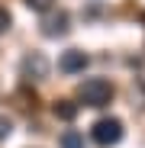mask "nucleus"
<instances>
[{"mask_svg":"<svg viewBox=\"0 0 145 148\" xmlns=\"http://www.w3.org/2000/svg\"><path fill=\"white\" fill-rule=\"evenodd\" d=\"M26 7L29 10H39V13H48V10H52V0H26Z\"/></svg>","mask_w":145,"mask_h":148,"instance_id":"nucleus-8","label":"nucleus"},{"mask_svg":"<svg viewBox=\"0 0 145 148\" xmlns=\"http://www.w3.org/2000/svg\"><path fill=\"white\" fill-rule=\"evenodd\" d=\"M58 68H61L65 74H74V71H84V68H87V55L81 52V48H68V52L61 55V61H58Z\"/></svg>","mask_w":145,"mask_h":148,"instance_id":"nucleus-5","label":"nucleus"},{"mask_svg":"<svg viewBox=\"0 0 145 148\" xmlns=\"http://www.w3.org/2000/svg\"><path fill=\"white\" fill-rule=\"evenodd\" d=\"M78 100L84 106H93V110H100L113 100V84L107 77H87L81 87H78Z\"/></svg>","mask_w":145,"mask_h":148,"instance_id":"nucleus-1","label":"nucleus"},{"mask_svg":"<svg viewBox=\"0 0 145 148\" xmlns=\"http://www.w3.org/2000/svg\"><path fill=\"white\" fill-rule=\"evenodd\" d=\"M90 135H93V142H97V145L110 148V145H116L119 138H123V122H119L116 116H103V119H97V122H93Z\"/></svg>","mask_w":145,"mask_h":148,"instance_id":"nucleus-2","label":"nucleus"},{"mask_svg":"<svg viewBox=\"0 0 145 148\" xmlns=\"http://www.w3.org/2000/svg\"><path fill=\"white\" fill-rule=\"evenodd\" d=\"M45 74H48V61H45V55L32 52V55L23 58V77H26V81H42Z\"/></svg>","mask_w":145,"mask_h":148,"instance_id":"nucleus-4","label":"nucleus"},{"mask_svg":"<svg viewBox=\"0 0 145 148\" xmlns=\"http://www.w3.org/2000/svg\"><path fill=\"white\" fill-rule=\"evenodd\" d=\"M61 148H84V135L74 132V129H68V132L61 135Z\"/></svg>","mask_w":145,"mask_h":148,"instance_id":"nucleus-7","label":"nucleus"},{"mask_svg":"<svg viewBox=\"0 0 145 148\" xmlns=\"http://www.w3.org/2000/svg\"><path fill=\"white\" fill-rule=\"evenodd\" d=\"M7 29H10V13L0 7V32H7Z\"/></svg>","mask_w":145,"mask_h":148,"instance_id":"nucleus-10","label":"nucleus"},{"mask_svg":"<svg viewBox=\"0 0 145 148\" xmlns=\"http://www.w3.org/2000/svg\"><path fill=\"white\" fill-rule=\"evenodd\" d=\"M10 132H13V122H10L7 116H0V142H3V138H10Z\"/></svg>","mask_w":145,"mask_h":148,"instance_id":"nucleus-9","label":"nucleus"},{"mask_svg":"<svg viewBox=\"0 0 145 148\" xmlns=\"http://www.w3.org/2000/svg\"><path fill=\"white\" fill-rule=\"evenodd\" d=\"M55 116H58V119H74V116H78V103L58 100V103H55Z\"/></svg>","mask_w":145,"mask_h":148,"instance_id":"nucleus-6","label":"nucleus"},{"mask_svg":"<svg viewBox=\"0 0 145 148\" xmlns=\"http://www.w3.org/2000/svg\"><path fill=\"white\" fill-rule=\"evenodd\" d=\"M42 32L48 39H55V36H65L68 32V13L65 10H48L42 16Z\"/></svg>","mask_w":145,"mask_h":148,"instance_id":"nucleus-3","label":"nucleus"}]
</instances>
